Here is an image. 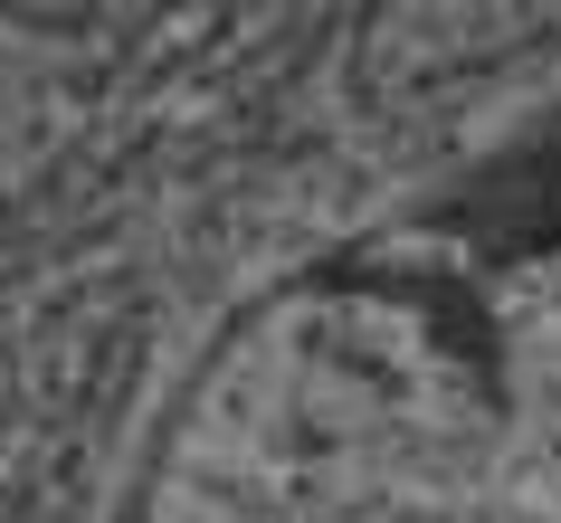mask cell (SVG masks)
<instances>
[{"label":"cell","instance_id":"6da1fadb","mask_svg":"<svg viewBox=\"0 0 561 523\" xmlns=\"http://www.w3.org/2000/svg\"><path fill=\"white\" fill-rule=\"evenodd\" d=\"M95 10H105V0H0V20H30V30H77Z\"/></svg>","mask_w":561,"mask_h":523}]
</instances>
